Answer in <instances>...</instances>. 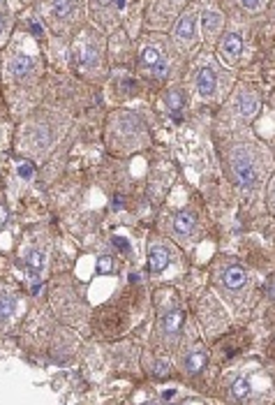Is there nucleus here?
<instances>
[{
    "label": "nucleus",
    "mask_w": 275,
    "mask_h": 405,
    "mask_svg": "<svg viewBox=\"0 0 275 405\" xmlns=\"http://www.w3.org/2000/svg\"><path fill=\"white\" fill-rule=\"evenodd\" d=\"M241 51H243V40H241V35L239 33H229L225 35V40H222L220 44V54L227 58V61H236V58L241 56Z\"/></svg>",
    "instance_id": "10"
},
{
    "label": "nucleus",
    "mask_w": 275,
    "mask_h": 405,
    "mask_svg": "<svg viewBox=\"0 0 275 405\" xmlns=\"http://www.w3.org/2000/svg\"><path fill=\"white\" fill-rule=\"evenodd\" d=\"M232 169L236 174V179L243 188H252L257 183V169H255V162H252L250 153L245 149H236L232 153Z\"/></svg>",
    "instance_id": "3"
},
{
    "label": "nucleus",
    "mask_w": 275,
    "mask_h": 405,
    "mask_svg": "<svg viewBox=\"0 0 275 405\" xmlns=\"http://www.w3.org/2000/svg\"><path fill=\"white\" fill-rule=\"evenodd\" d=\"M77 65L81 70H95L100 65V49L91 40H81L77 44Z\"/></svg>",
    "instance_id": "6"
},
{
    "label": "nucleus",
    "mask_w": 275,
    "mask_h": 405,
    "mask_svg": "<svg viewBox=\"0 0 275 405\" xmlns=\"http://www.w3.org/2000/svg\"><path fill=\"white\" fill-rule=\"evenodd\" d=\"M269 294H271V297L275 299V285H273V287H269Z\"/></svg>",
    "instance_id": "26"
},
{
    "label": "nucleus",
    "mask_w": 275,
    "mask_h": 405,
    "mask_svg": "<svg viewBox=\"0 0 275 405\" xmlns=\"http://www.w3.org/2000/svg\"><path fill=\"white\" fill-rule=\"evenodd\" d=\"M14 313H17V297L10 287L0 285V331L10 327Z\"/></svg>",
    "instance_id": "7"
},
{
    "label": "nucleus",
    "mask_w": 275,
    "mask_h": 405,
    "mask_svg": "<svg viewBox=\"0 0 275 405\" xmlns=\"http://www.w3.org/2000/svg\"><path fill=\"white\" fill-rule=\"evenodd\" d=\"M199 24H202L208 38H215V35L222 31V14L215 10H206L202 17H199Z\"/></svg>",
    "instance_id": "12"
},
{
    "label": "nucleus",
    "mask_w": 275,
    "mask_h": 405,
    "mask_svg": "<svg viewBox=\"0 0 275 405\" xmlns=\"http://www.w3.org/2000/svg\"><path fill=\"white\" fill-rule=\"evenodd\" d=\"M222 283H225L227 290H241V287H245V283H248V274H245V269L239 267V264H232V267L225 269V274H222Z\"/></svg>",
    "instance_id": "8"
},
{
    "label": "nucleus",
    "mask_w": 275,
    "mask_h": 405,
    "mask_svg": "<svg viewBox=\"0 0 275 405\" xmlns=\"http://www.w3.org/2000/svg\"><path fill=\"white\" fill-rule=\"evenodd\" d=\"M19 174L24 176V179H31V176H33V165H21Z\"/></svg>",
    "instance_id": "23"
},
{
    "label": "nucleus",
    "mask_w": 275,
    "mask_h": 405,
    "mask_svg": "<svg viewBox=\"0 0 275 405\" xmlns=\"http://www.w3.org/2000/svg\"><path fill=\"white\" fill-rule=\"evenodd\" d=\"M111 269H114V260L109 255H102L98 260V271L100 274H111Z\"/></svg>",
    "instance_id": "20"
},
{
    "label": "nucleus",
    "mask_w": 275,
    "mask_h": 405,
    "mask_svg": "<svg viewBox=\"0 0 275 405\" xmlns=\"http://www.w3.org/2000/svg\"><path fill=\"white\" fill-rule=\"evenodd\" d=\"M239 112L241 116H245V119H252L257 112H259V100H257V95H252V93H243L241 98H239Z\"/></svg>",
    "instance_id": "16"
},
{
    "label": "nucleus",
    "mask_w": 275,
    "mask_h": 405,
    "mask_svg": "<svg viewBox=\"0 0 275 405\" xmlns=\"http://www.w3.org/2000/svg\"><path fill=\"white\" fill-rule=\"evenodd\" d=\"M169 267V250L165 246H153L148 250V269L153 274H162Z\"/></svg>",
    "instance_id": "11"
},
{
    "label": "nucleus",
    "mask_w": 275,
    "mask_h": 405,
    "mask_svg": "<svg viewBox=\"0 0 275 405\" xmlns=\"http://www.w3.org/2000/svg\"><path fill=\"white\" fill-rule=\"evenodd\" d=\"M51 17L58 21H68L74 17V0H51Z\"/></svg>",
    "instance_id": "15"
},
{
    "label": "nucleus",
    "mask_w": 275,
    "mask_h": 405,
    "mask_svg": "<svg viewBox=\"0 0 275 405\" xmlns=\"http://www.w3.org/2000/svg\"><path fill=\"white\" fill-rule=\"evenodd\" d=\"M241 5L245 10H257V7L262 5V0H241Z\"/></svg>",
    "instance_id": "22"
},
{
    "label": "nucleus",
    "mask_w": 275,
    "mask_h": 405,
    "mask_svg": "<svg viewBox=\"0 0 275 405\" xmlns=\"http://www.w3.org/2000/svg\"><path fill=\"white\" fill-rule=\"evenodd\" d=\"M44 267H47V255H44L40 248L28 250V253H26V271H28V276H33L35 281H40Z\"/></svg>",
    "instance_id": "9"
},
{
    "label": "nucleus",
    "mask_w": 275,
    "mask_h": 405,
    "mask_svg": "<svg viewBox=\"0 0 275 405\" xmlns=\"http://www.w3.org/2000/svg\"><path fill=\"white\" fill-rule=\"evenodd\" d=\"M195 225H197V220H195V216H192L190 211L176 213V218H174V232L178 234V237H190V234L195 232Z\"/></svg>",
    "instance_id": "13"
},
{
    "label": "nucleus",
    "mask_w": 275,
    "mask_h": 405,
    "mask_svg": "<svg viewBox=\"0 0 275 405\" xmlns=\"http://www.w3.org/2000/svg\"><path fill=\"white\" fill-rule=\"evenodd\" d=\"M204 366H206V355H204V352H190V355L185 357V371H188V373H199Z\"/></svg>",
    "instance_id": "18"
},
{
    "label": "nucleus",
    "mask_w": 275,
    "mask_h": 405,
    "mask_svg": "<svg viewBox=\"0 0 275 405\" xmlns=\"http://www.w3.org/2000/svg\"><path fill=\"white\" fill-rule=\"evenodd\" d=\"M37 70V61L35 56H31L28 51H12L7 54L5 63H3V75L7 81H28Z\"/></svg>",
    "instance_id": "1"
},
{
    "label": "nucleus",
    "mask_w": 275,
    "mask_h": 405,
    "mask_svg": "<svg viewBox=\"0 0 275 405\" xmlns=\"http://www.w3.org/2000/svg\"><path fill=\"white\" fill-rule=\"evenodd\" d=\"M114 243H116L118 248H128V243H125V239H118V237H116V239H114Z\"/></svg>",
    "instance_id": "24"
},
{
    "label": "nucleus",
    "mask_w": 275,
    "mask_h": 405,
    "mask_svg": "<svg viewBox=\"0 0 275 405\" xmlns=\"http://www.w3.org/2000/svg\"><path fill=\"white\" fill-rule=\"evenodd\" d=\"M195 88L204 100L215 98V93H218V72L211 65H202L195 75Z\"/></svg>",
    "instance_id": "4"
},
{
    "label": "nucleus",
    "mask_w": 275,
    "mask_h": 405,
    "mask_svg": "<svg viewBox=\"0 0 275 405\" xmlns=\"http://www.w3.org/2000/svg\"><path fill=\"white\" fill-rule=\"evenodd\" d=\"M0 7H3V0H0Z\"/></svg>",
    "instance_id": "28"
},
{
    "label": "nucleus",
    "mask_w": 275,
    "mask_h": 405,
    "mask_svg": "<svg viewBox=\"0 0 275 405\" xmlns=\"http://www.w3.org/2000/svg\"><path fill=\"white\" fill-rule=\"evenodd\" d=\"M174 38L178 42H185V44L195 42L199 38V17L195 12H188L178 19V24L174 28Z\"/></svg>",
    "instance_id": "5"
},
{
    "label": "nucleus",
    "mask_w": 275,
    "mask_h": 405,
    "mask_svg": "<svg viewBox=\"0 0 275 405\" xmlns=\"http://www.w3.org/2000/svg\"><path fill=\"white\" fill-rule=\"evenodd\" d=\"M98 3H100V5H109V3H111V0H98Z\"/></svg>",
    "instance_id": "27"
},
{
    "label": "nucleus",
    "mask_w": 275,
    "mask_h": 405,
    "mask_svg": "<svg viewBox=\"0 0 275 405\" xmlns=\"http://www.w3.org/2000/svg\"><path fill=\"white\" fill-rule=\"evenodd\" d=\"M114 5H116V10H123V7H125V0H114Z\"/></svg>",
    "instance_id": "25"
},
{
    "label": "nucleus",
    "mask_w": 275,
    "mask_h": 405,
    "mask_svg": "<svg viewBox=\"0 0 275 405\" xmlns=\"http://www.w3.org/2000/svg\"><path fill=\"white\" fill-rule=\"evenodd\" d=\"M139 68L146 70L148 75L155 77V79H162L169 75V61L165 56V51L155 44H146L139 54Z\"/></svg>",
    "instance_id": "2"
},
{
    "label": "nucleus",
    "mask_w": 275,
    "mask_h": 405,
    "mask_svg": "<svg viewBox=\"0 0 275 405\" xmlns=\"http://www.w3.org/2000/svg\"><path fill=\"white\" fill-rule=\"evenodd\" d=\"M5 225H7V206L0 202V232L5 230Z\"/></svg>",
    "instance_id": "21"
},
{
    "label": "nucleus",
    "mask_w": 275,
    "mask_h": 405,
    "mask_svg": "<svg viewBox=\"0 0 275 405\" xmlns=\"http://www.w3.org/2000/svg\"><path fill=\"white\" fill-rule=\"evenodd\" d=\"M232 394H234V399H239V401H243L245 396L250 394V382L245 380V378H239L232 385Z\"/></svg>",
    "instance_id": "19"
},
{
    "label": "nucleus",
    "mask_w": 275,
    "mask_h": 405,
    "mask_svg": "<svg viewBox=\"0 0 275 405\" xmlns=\"http://www.w3.org/2000/svg\"><path fill=\"white\" fill-rule=\"evenodd\" d=\"M10 33H12V14L0 7V49L10 40Z\"/></svg>",
    "instance_id": "17"
},
{
    "label": "nucleus",
    "mask_w": 275,
    "mask_h": 405,
    "mask_svg": "<svg viewBox=\"0 0 275 405\" xmlns=\"http://www.w3.org/2000/svg\"><path fill=\"white\" fill-rule=\"evenodd\" d=\"M183 320H185V313L181 311V308H172V311L162 318V329H165V334L176 336L183 327Z\"/></svg>",
    "instance_id": "14"
}]
</instances>
